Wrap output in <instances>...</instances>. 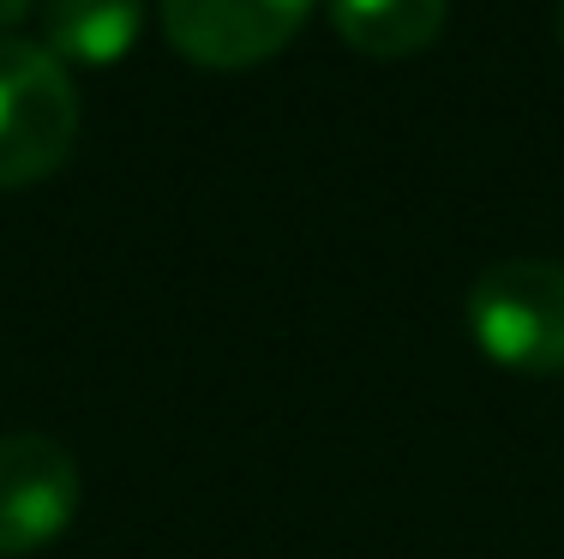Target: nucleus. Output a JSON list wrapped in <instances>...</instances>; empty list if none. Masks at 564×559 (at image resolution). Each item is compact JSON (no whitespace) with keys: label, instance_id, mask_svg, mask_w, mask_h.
Segmentation results:
<instances>
[{"label":"nucleus","instance_id":"423d86ee","mask_svg":"<svg viewBox=\"0 0 564 559\" xmlns=\"http://www.w3.org/2000/svg\"><path fill=\"white\" fill-rule=\"evenodd\" d=\"M451 0H330V24L348 49L372 61H409L438 43Z\"/></svg>","mask_w":564,"mask_h":559},{"label":"nucleus","instance_id":"6e6552de","mask_svg":"<svg viewBox=\"0 0 564 559\" xmlns=\"http://www.w3.org/2000/svg\"><path fill=\"white\" fill-rule=\"evenodd\" d=\"M558 43H564V0H558Z\"/></svg>","mask_w":564,"mask_h":559},{"label":"nucleus","instance_id":"f257e3e1","mask_svg":"<svg viewBox=\"0 0 564 559\" xmlns=\"http://www.w3.org/2000/svg\"><path fill=\"white\" fill-rule=\"evenodd\" d=\"M78 144V85L43 43L0 36V186L48 181Z\"/></svg>","mask_w":564,"mask_h":559},{"label":"nucleus","instance_id":"20e7f679","mask_svg":"<svg viewBox=\"0 0 564 559\" xmlns=\"http://www.w3.org/2000/svg\"><path fill=\"white\" fill-rule=\"evenodd\" d=\"M313 0H163V31L193 66L240 73L282 55Z\"/></svg>","mask_w":564,"mask_h":559},{"label":"nucleus","instance_id":"0eeeda50","mask_svg":"<svg viewBox=\"0 0 564 559\" xmlns=\"http://www.w3.org/2000/svg\"><path fill=\"white\" fill-rule=\"evenodd\" d=\"M31 7L36 0H0V31H12L19 19H31Z\"/></svg>","mask_w":564,"mask_h":559},{"label":"nucleus","instance_id":"39448f33","mask_svg":"<svg viewBox=\"0 0 564 559\" xmlns=\"http://www.w3.org/2000/svg\"><path fill=\"white\" fill-rule=\"evenodd\" d=\"M43 36L61 66H120L144 36V0H43Z\"/></svg>","mask_w":564,"mask_h":559},{"label":"nucleus","instance_id":"7ed1b4c3","mask_svg":"<svg viewBox=\"0 0 564 559\" xmlns=\"http://www.w3.org/2000/svg\"><path fill=\"white\" fill-rule=\"evenodd\" d=\"M85 482L61 439L7 433L0 439V559L43 553L78 517Z\"/></svg>","mask_w":564,"mask_h":559},{"label":"nucleus","instance_id":"f03ea898","mask_svg":"<svg viewBox=\"0 0 564 559\" xmlns=\"http://www.w3.org/2000/svg\"><path fill=\"white\" fill-rule=\"evenodd\" d=\"M468 337L510 373H564V265H487L468 289Z\"/></svg>","mask_w":564,"mask_h":559}]
</instances>
